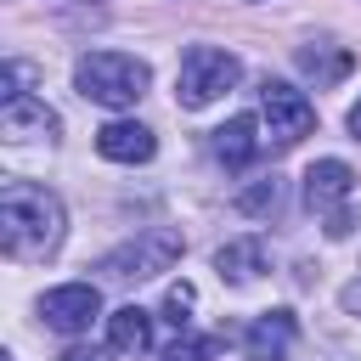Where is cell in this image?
<instances>
[{
    "instance_id": "obj_1",
    "label": "cell",
    "mask_w": 361,
    "mask_h": 361,
    "mask_svg": "<svg viewBox=\"0 0 361 361\" xmlns=\"http://www.w3.org/2000/svg\"><path fill=\"white\" fill-rule=\"evenodd\" d=\"M62 243V203L34 180L0 186V248L6 259H45Z\"/></svg>"
},
{
    "instance_id": "obj_2",
    "label": "cell",
    "mask_w": 361,
    "mask_h": 361,
    "mask_svg": "<svg viewBox=\"0 0 361 361\" xmlns=\"http://www.w3.org/2000/svg\"><path fill=\"white\" fill-rule=\"evenodd\" d=\"M73 85L96 107H135L152 85V68L141 56H124V51H90V56H79Z\"/></svg>"
},
{
    "instance_id": "obj_3",
    "label": "cell",
    "mask_w": 361,
    "mask_h": 361,
    "mask_svg": "<svg viewBox=\"0 0 361 361\" xmlns=\"http://www.w3.org/2000/svg\"><path fill=\"white\" fill-rule=\"evenodd\" d=\"M237 79H243V62H237L231 51H220V45H192V51L180 56L175 96H180V107H209V102H220Z\"/></svg>"
},
{
    "instance_id": "obj_4",
    "label": "cell",
    "mask_w": 361,
    "mask_h": 361,
    "mask_svg": "<svg viewBox=\"0 0 361 361\" xmlns=\"http://www.w3.org/2000/svg\"><path fill=\"white\" fill-rule=\"evenodd\" d=\"M350 192H355V175L344 158H316L305 169V203L322 214V231L338 243L355 231V214H350Z\"/></svg>"
},
{
    "instance_id": "obj_5",
    "label": "cell",
    "mask_w": 361,
    "mask_h": 361,
    "mask_svg": "<svg viewBox=\"0 0 361 361\" xmlns=\"http://www.w3.org/2000/svg\"><path fill=\"white\" fill-rule=\"evenodd\" d=\"M180 231H169V226H147V231H135L124 248H113L107 259H102V271L107 276H118V282H147V276H158V271H169L175 259H180Z\"/></svg>"
},
{
    "instance_id": "obj_6",
    "label": "cell",
    "mask_w": 361,
    "mask_h": 361,
    "mask_svg": "<svg viewBox=\"0 0 361 361\" xmlns=\"http://www.w3.org/2000/svg\"><path fill=\"white\" fill-rule=\"evenodd\" d=\"M259 113H265V124H271V135H276L282 147H293L299 135L316 130V107H310V96L293 90V85H282V79H265V85H259Z\"/></svg>"
},
{
    "instance_id": "obj_7",
    "label": "cell",
    "mask_w": 361,
    "mask_h": 361,
    "mask_svg": "<svg viewBox=\"0 0 361 361\" xmlns=\"http://www.w3.org/2000/svg\"><path fill=\"white\" fill-rule=\"evenodd\" d=\"M39 316L56 333H85L102 316V293H96V282H62V288H51L39 299Z\"/></svg>"
},
{
    "instance_id": "obj_8",
    "label": "cell",
    "mask_w": 361,
    "mask_h": 361,
    "mask_svg": "<svg viewBox=\"0 0 361 361\" xmlns=\"http://www.w3.org/2000/svg\"><path fill=\"white\" fill-rule=\"evenodd\" d=\"M96 152L113 158V164H147L158 152V135L147 124H135V118H113V124L96 130Z\"/></svg>"
},
{
    "instance_id": "obj_9",
    "label": "cell",
    "mask_w": 361,
    "mask_h": 361,
    "mask_svg": "<svg viewBox=\"0 0 361 361\" xmlns=\"http://www.w3.org/2000/svg\"><path fill=\"white\" fill-rule=\"evenodd\" d=\"M0 130L11 135V141H34V135H45V141H56V130H62V118L39 102V96H11L6 107H0Z\"/></svg>"
},
{
    "instance_id": "obj_10",
    "label": "cell",
    "mask_w": 361,
    "mask_h": 361,
    "mask_svg": "<svg viewBox=\"0 0 361 361\" xmlns=\"http://www.w3.org/2000/svg\"><path fill=\"white\" fill-rule=\"evenodd\" d=\"M288 344H293V310H265L243 333V355L248 361H288Z\"/></svg>"
},
{
    "instance_id": "obj_11",
    "label": "cell",
    "mask_w": 361,
    "mask_h": 361,
    "mask_svg": "<svg viewBox=\"0 0 361 361\" xmlns=\"http://www.w3.org/2000/svg\"><path fill=\"white\" fill-rule=\"evenodd\" d=\"M254 152H259V124H254L248 113H237V118H226V124L214 130V158H220L226 169L254 164Z\"/></svg>"
},
{
    "instance_id": "obj_12",
    "label": "cell",
    "mask_w": 361,
    "mask_h": 361,
    "mask_svg": "<svg viewBox=\"0 0 361 361\" xmlns=\"http://www.w3.org/2000/svg\"><path fill=\"white\" fill-rule=\"evenodd\" d=\"M152 344V316L141 310V305H118L113 316H107V350H118V355H141Z\"/></svg>"
},
{
    "instance_id": "obj_13",
    "label": "cell",
    "mask_w": 361,
    "mask_h": 361,
    "mask_svg": "<svg viewBox=\"0 0 361 361\" xmlns=\"http://www.w3.org/2000/svg\"><path fill=\"white\" fill-rule=\"evenodd\" d=\"M214 271H220L226 282H254V276L265 271V243H259V237H237V243H226V248L214 254Z\"/></svg>"
},
{
    "instance_id": "obj_14",
    "label": "cell",
    "mask_w": 361,
    "mask_h": 361,
    "mask_svg": "<svg viewBox=\"0 0 361 361\" xmlns=\"http://www.w3.org/2000/svg\"><path fill=\"white\" fill-rule=\"evenodd\" d=\"M299 73H310L316 85H333L350 73V51H299Z\"/></svg>"
},
{
    "instance_id": "obj_15",
    "label": "cell",
    "mask_w": 361,
    "mask_h": 361,
    "mask_svg": "<svg viewBox=\"0 0 361 361\" xmlns=\"http://www.w3.org/2000/svg\"><path fill=\"white\" fill-rule=\"evenodd\" d=\"M276 203H282V186H276V175H271V180H254L248 192H237V209H243V214H271Z\"/></svg>"
},
{
    "instance_id": "obj_16",
    "label": "cell",
    "mask_w": 361,
    "mask_h": 361,
    "mask_svg": "<svg viewBox=\"0 0 361 361\" xmlns=\"http://www.w3.org/2000/svg\"><path fill=\"white\" fill-rule=\"evenodd\" d=\"M164 361H214V338H203V333H180L175 344H164Z\"/></svg>"
},
{
    "instance_id": "obj_17",
    "label": "cell",
    "mask_w": 361,
    "mask_h": 361,
    "mask_svg": "<svg viewBox=\"0 0 361 361\" xmlns=\"http://www.w3.org/2000/svg\"><path fill=\"white\" fill-rule=\"evenodd\" d=\"M192 305H197V293H192L186 282H175V288L164 293V316H169L175 327H186V310H192Z\"/></svg>"
},
{
    "instance_id": "obj_18",
    "label": "cell",
    "mask_w": 361,
    "mask_h": 361,
    "mask_svg": "<svg viewBox=\"0 0 361 361\" xmlns=\"http://www.w3.org/2000/svg\"><path fill=\"white\" fill-rule=\"evenodd\" d=\"M56 361H113V350H90V344H73V350H62Z\"/></svg>"
},
{
    "instance_id": "obj_19",
    "label": "cell",
    "mask_w": 361,
    "mask_h": 361,
    "mask_svg": "<svg viewBox=\"0 0 361 361\" xmlns=\"http://www.w3.org/2000/svg\"><path fill=\"white\" fill-rule=\"evenodd\" d=\"M344 310H361V282H350V288H344Z\"/></svg>"
},
{
    "instance_id": "obj_20",
    "label": "cell",
    "mask_w": 361,
    "mask_h": 361,
    "mask_svg": "<svg viewBox=\"0 0 361 361\" xmlns=\"http://www.w3.org/2000/svg\"><path fill=\"white\" fill-rule=\"evenodd\" d=\"M350 135H355V141H361V102H355V107H350Z\"/></svg>"
}]
</instances>
